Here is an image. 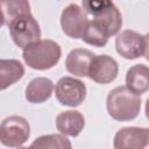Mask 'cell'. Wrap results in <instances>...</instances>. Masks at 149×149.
<instances>
[{
    "mask_svg": "<svg viewBox=\"0 0 149 149\" xmlns=\"http://www.w3.org/2000/svg\"><path fill=\"white\" fill-rule=\"evenodd\" d=\"M109 116L116 121L134 120L141 109V97L132 92L126 85L113 88L106 99Z\"/></svg>",
    "mask_w": 149,
    "mask_h": 149,
    "instance_id": "6da1fadb",
    "label": "cell"
},
{
    "mask_svg": "<svg viewBox=\"0 0 149 149\" xmlns=\"http://www.w3.org/2000/svg\"><path fill=\"white\" fill-rule=\"evenodd\" d=\"M62 56V49L58 43L52 40H40L38 42L27 47L22 51L24 63L38 71L54 68Z\"/></svg>",
    "mask_w": 149,
    "mask_h": 149,
    "instance_id": "7a4b0ae2",
    "label": "cell"
},
{
    "mask_svg": "<svg viewBox=\"0 0 149 149\" xmlns=\"http://www.w3.org/2000/svg\"><path fill=\"white\" fill-rule=\"evenodd\" d=\"M83 8L87 15L93 16V21L98 23L111 37L116 35L122 26V15L118 7L111 1H83Z\"/></svg>",
    "mask_w": 149,
    "mask_h": 149,
    "instance_id": "3957f363",
    "label": "cell"
},
{
    "mask_svg": "<svg viewBox=\"0 0 149 149\" xmlns=\"http://www.w3.org/2000/svg\"><path fill=\"white\" fill-rule=\"evenodd\" d=\"M8 28L13 42L21 49H26L41 40L40 24L31 13L17 16L9 22Z\"/></svg>",
    "mask_w": 149,
    "mask_h": 149,
    "instance_id": "277c9868",
    "label": "cell"
},
{
    "mask_svg": "<svg viewBox=\"0 0 149 149\" xmlns=\"http://www.w3.org/2000/svg\"><path fill=\"white\" fill-rule=\"evenodd\" d=\"M30 135V126L28 121L19 115H12L1 122L0 141L3 146L9 148L21 147Z\"/></svg>",
    "mask_w": 149,
    "mask_h": 149,
    "instance_id": "5b68a950",
    "label": "cell"
},
{
    "mask_svg": "<svg viewBox=\"0 0 149 149\" xmlns=\"http://www.w3.org/2000/svg\"><path fill=\"white\" fill-rule=\"evenodd\" d=\"M55 95L61 105L77 107L86 98V86L73 77H62L55 86Z\"/></svg>",
    "mask_w": 149,
    "mask_h": 149,
    "instance_id": "8992f818",
    "label": "cell"
},
{
    "mask_svg": "<svg viewBox=\"0 0 149 149\" xmlns=\"http://www.w3.org/2000/svg\"><path fill=\"white\" fill-rule=\"evenodd\" d=\"M90 19L87 13L77 3H70L66 6L61 15V27L65 35L71 38H81Z\"/></svg>",
    "mask_w": 149,
    "mask_h": 149,
    "instance_id": "52a82bcc",
    "label": "cell"
},
{
    "mask_svg": "<svg viewBox=\"0 0 149 149\" xmlns=\"http://www.w3.org/2000/svg\"><path fill=\"white\" fill-rule=\"evenodd\" d=\"M115 49L126 59H136L144 55V36L130 29L122 30L115 37Z\"/></svg>",
    "mask_w": 149,
    "mask_h": 149,
    "instance_id": "ba28073f",
    "label": "cell"
},
{
    "mask_svg": "<svg viewBox=\"0 0 149 149\" xmlns=\"http://www.w3.org/2000/svg\"><path fill=\"white\" fill-rule=\"evenodd\" d=\"M114 149H149V128L125 127L116 132Z\"/></svg>",
    "mask_w": 149,
    "mask_h": 149,
    "instance_id": "9c48e42d",
    "label": "cell"
},
{
    "mask_svg": "<svg viewBox=\"0 0 149 149\" xmlns=\"http://www.w3.org/2000/svg\"><path fill=\"white\" fill-rule=\"evenodd\" d=\"M119 73L118 62L108 55H95L91 62L88 78L98 84L112 83Z\"/></svg>",
    "mask_w": 149,
    "mask_h": 149,
    "instance_id": "30bf717a",
    "label": "cell"
},
{
    "mask_svg": "<svg viewBox=\"0 0 149 149\" xmlns=\"http://www.w3.org/2000/svg\"><path fill=\"white\" fill-rule=\"evenodd\" d=\"M94 54L91 50L76 48L69 52L65 59V68L68 72L77 77H87L88 70Z\"/></svg>",
    "mask_w": 149,
    "mask_h": 149,
    "instance_id": "8fae6325",
    "label": "cell"
},
{
    "mask_svg": "<svg viewBox=\"0 0 149 149\" xmlns=\"http://www.w3.org/2000/svg\"><path fill=\"white\" fill-rule=\"evenodd\" d=\"M56 127L61 134L76 137L85 127L84 115L74 109L61 112L56 118Z\"/></svg>",
    "mask_w": 149,
    "mask_h": 149,
    "instance_id": "7c38bea8",
    "label": "cell"
},
{
    "mask_svg": "<svg viewBox=\"0 0 149 149\" xmlns=\"http://www.w3.org/2000/svg\"><path fill=\"white\" fill-rule=\"evenodd\" d=\"M54 88L51 79L45 77L34 78L26 87V99L31 104H42L51 97Z\"/></svg>",
    "mask_w": 149,
    "mask_h": 149,
    "instance_id": "4fadbf2b",
    "label": "cell"
},
{
    "mask_svg": "<svg viewBox=\"0 0 149 149\" xmlns=\"http://www.w3.org/2000/svg\"><path fill=\"white\" fill-rule=\"evenodd\" d=\"M126 86L139 95L149 91V68L144 64L129 68L126 73Z\"/></svg>",
    "mask_w": 149,
    "mask_h": 149,
    "instance_id": "5bb4252c",
    "label": "cell"
},
{
    "mask_svg": "<svg viewBox=\"0 0 149 149\" xmlns=\"http://www.w3.org/2000/svg\"><path fill=\"white\" fill-rule=\"evenodd\" d=\"M24 74V68L21 62L16 59H1L0 61V84L1 90H6L20 80Z\"/></svg>",
    "mask_w": 149,
    "mask_h": 149,
    "instance_id": "9a60e30c",
    "label": "cell"
},
{
    "mask_svg": "<svg viewBox=\"0 0 149 149\" xmlns=\"http://www.w3.org/2000/svg\"><path fill=\"white\" fill-rule=\"evenodd\" d=\"M30 149H72V144L62 134H48L36 137Z\"/></svg>",
    "mask_w": 149,
    "mask_h": 149,
    "instance_id": "2e32d148",
    "label": "cell"
},
{
    "mask_svg": "<svg viewBox=\"0 0 149 149\" xmlns=\"http://www.w3.org/2000/svg\"><path fill=\"white\" fill-rule=\"evenodd\" d=\"M2 8V23L8 26L10 21L20 15L30 13V5L28 1H3Z\"/></svg>",
    "mask_w": 149,
    "mask_h": 149,
    "instance_id": "e0dca14e",
    "label": "cell"
},
{
    "mask_svg": "<svg viewBox=\"0 0 149 149\" xmlns=\"http://www.w3.org/2000/svg\"><path fill=\"white\" fill-rule=\"evenodd\" d=\"M108 38H109V36L106 34V31L93 20H90L88 26L81 37V40L85 43L98 47V48L105 47L108 42Z\"/></svg>",
    "mask_w": 149,
    "mask_h": 149,
    "instance_id": "ac0fdd59",
    "label": "cell"
},
{
    "mask_svg": "<svg viewBox=\"0 0 149 149\" xmlns=\"http://www.w3.org/2000/svg\"><path fill=\"white\" fill-rule=\"evenodd\" d=\"M144 41H146V49H144V57L147 61H149V33L144 35Z\"/></svg>",
    "mask_w": 149,
    "mask_h": 149,
    "instance_id": "d6986e66",
    "label": "cell"
},
{
    "mask_svg": "<svg viewBox=\"0 0 149 149\" xmlns=\"http://www.w3.org/2000/svg\"><path fill=\"white\" fill-rule=\"evenodd\" d=\"M146 116L149 119V98L147 99V102H146Z\"/></svg>",
    "mask_w": 149,
    "mask_h": 149,
    "instance_id": "ffe728a7",
    "label": "cell"
},
{
    "mask_svg": "<svg viewBox=\"0 0 149 149\" xmlns=\"http://www.w3.org/2000/svg\"><path fill=\"white\" fill-rule=\"evenodd\" d=\"M17 149H30V147L28 148V147H19Z\"/></svg>",
    "mask_w": 149,
    "mask_h": 149,
    "instance_id": "44dd1931",
    "label": "cell"
}]
</instances>
